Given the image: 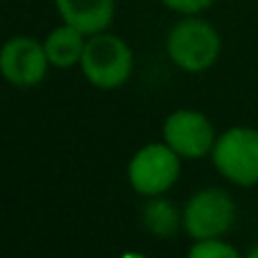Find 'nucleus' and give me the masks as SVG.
I'll return each instance as SVG.
<instances>
[{"label":"nucleus","mask_w":258,"mask_h":258,"mask_svg":"<svg viewBox=\"0 0 258 258\" xmlns=\"http://www.w3.org/2000/svg\"><path fill=\"white\" fill-rule=\"evenodd\" d=\"M190 258H238L240 251L233 245H229L222 238H204V240H192L190 249H188Z\"/></svg>","instance_id":"11"},{"label":"nucleus","mask_w":258,"mask_h":258,"mask_svg":"<svg viewBox=\"0 0 258 258\" xmlns=\"http://www.w3.org/2000/svg\"><path fill=\"white\" fill-rule=\"evenodd\" d=\"M141 222L143 229L154 238H172L179 227H183L181 211L165 195L147 197V204L141 211Z\"/></svg>","instance_id":"10"},{"label":"nucleus","mask_w":258,"mask_h":258,"mask_svg":"<svg viewBox=\"0 0 258 258\" xmlns=\"http://www.w3.org/2000/svg\"><path fill=\"white\" fill-rule=\"evenodd\" d=\"M213 168L242 188L258 183V129L249 125H233L218 134L211 150Z\"/></svg>","instance_id":"3"},{"label":"nucleus","mask_w":258,"mask_h":258,"mask_svg":"<svg viewBox=\"0 0 258 258\" xmlns=\"http://www.w3.org/2000/svg\"><path fill=\"white\" fill-rule=\"evenodd\" d=\"M48 54L43 41L16 34L0 45V75L16 89H34L48 75Z\"/></svg>","instance_id":"6"},{"label":"nucleus","mask_w":258,"mask_h":258,"mask_svg":"<svg viewBox=\"0 0 258 258\" xmlns=\"http://www.w3.org/2000/svg\"><path fill=\"white\" fill-rule=\"evenodd\" d=\"M89 36L80 32L77 27L61 23V25L52 27L48 36L43 39V48L48 54V61L52 68H73L80 66L82 52Z\"/></svg>","instance_id":"9"},{"label":"nucleus","mask_w":258,"mask_h":258,"mask_svg":"<svg viewBox=\"0 0 258 258\" xmlns=\"http://www.w3.org/2000/svg\"><path fill=\"white\" fill-rule=\"evenodd\" d=\"M61 23L77 27L86 36L111 27L116 16L113 0H54Z\"/></svg>","instance_id":"8"},{"label":"nucleus","mask_w":258,"mask_h":258,"mask_svg":"<svg viewBox=\"0 0 258 258\" xmlns=\"http://www.w3.org/2000/svg\"><path fill=\"white\" fill-rule=\"evenodd\" d=\"M165 52L170 61L183 73H204L218 61L222 52V39L220 32L200 14L183 16L170 27Z\"/></svg>","instance_id":"2"},{"label":"nucleus","mask_w":258,"mask_h":258,"mask_svg":"<svg viewBox=\"0 0 258 258\" xmlns=\"http://www.w3.org/2000/svg\"><path fill=\"white\" fill-rule=\"evenodd\" d=\"M183 231L192 240L204 238H222L231 231L236 222V204L233 197L222 188H202L192 192L181 209Z\"/></svg>","instance_id":"5"},{"label":"nucleus","mask_w":258,"mask_h":258,"mask_svg":"<svg viewBox=\"0 0 258 258\" xmlns=\"http://www.w3.org/2000/svg\"><path fill=\"white\" fill-rule=\"evenodd\" d=\"M181 156L165 141L138 147L127 163V181L141 197L165 195L181 177Z\"/></svg>","instance_id":"4"},{"label":"nucleus","mask_w":258,"mask_h":258,"mask_svg":"<svg viewBox=\"0 0 258 258\" xmlns=\"http://www.w3.org/2000/svg\"><path fill=\"white\" fill-rule=\"evenodd\" d=\"M170 12L181 14V16H195L202 14L215 3V0H161Z\"/></svg>","instance_id":"12"},{"label":"nucleus","mask_w":258,"mask_h":258,"mask_svg":"<svg viewBox=\"0 0 258 258\" xmlns=\"http://www.w3.org/2000/svg\"><path fill=\"white\" fill-rule=\"evenodd\" d=\"M80 71L84 80L95 89H120L134 73V52L122 36L111 34L109 30L98 32L86 39Z\"/></svg>","instance_id":"1"},{"label":"nucleus","mask_w":258,"mask_h":258,"mask_svg":"<svg viewBox=\"0 0 258 258\" xmlns=\"http://www.w3.org/2000/svg\"><path fill=\"white\" fill-rule=\"evenodd\" d=\"M249 258H258V245H256V247H254V249H251V251H249Z\"/></svg>","instance_id":"13"},{"label":"nucleus","mask_w":258,"mask_h":258,"mask_svg":"<svg viewBox=\"0 0 258 258\" xmlns=\"http://www.w3.org/2000/svg\"><path fill=\"white\" fill-rule=\"evenodd\" d=\"M215 127L206 113L197 109H177L163 120V141L181 159H204L211 156L215 145Z\"/></svg>","instance_id":"7"}]
</instances>
